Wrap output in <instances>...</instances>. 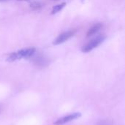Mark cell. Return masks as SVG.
<instances>
[{"label": "cell", "instance_id": "4", "mask_svg": "<svg viewBox=\"0 0 125 125\" xmlns=\"http://www.w3.org/2000/svg\"><path fill=\"white\" fill-rule=\"evenodd\" d=\"M81 116V114L79 113H75V114H70L67 116H64V117H62L61 119H59L55 123V125H62L65 124V123H67L69 122H71L74 119H76L78 118H79Z\"/></svg>", "mask_w": 125, "mask_h": 125}, {"label": "cell", "instance_id": "8", "mask_svg": "<svg viewBox=\"0 0 125 125\" xmlns=\"http://www.w3.org/2000/svg\"><path fill=\"white\" fill-rule=\"evenodd\" d=\"M7 1V0H0V1Z\"/></svg>", "mask_w": 125, "mask_h": 125}, {"label": "cell", "instance_id": "6", "mask_svg": "<svg viewBox=\"0 0 125 125\" xmlns=\"http://www.w3.org/2000/svg\"><path fill=\"white\" fill-rule=\"evenodd\" d=\"M65 5H66V3H65V2H63V3L60 4H58V5L55 6V7L53 8V10H52L51 14H55V13L59 12L62 9L64 8V7Z\"/></svg>", "mask_w": 125, "mask_h": 125}, {"label": "cell", "instance_id": "9", "mask_svg": "<svg viewBox=\"0 0 125 125\" xmlns=\"http://www.w3.org/2000/svg\"><path fill=\"white\" fill-rule=\"evenodd\" d=\"M20 1H28V0H20Z\"/></svg>", "mask_w": 125, "mask_h": 125}, {"label": "cell", "instance_id": "3", "mask_svg": "<svg viewBox=\"0 0 125 125\" xmlns=\"http://www.w3.org/2000/svg\"><path fill=\"white\" fill-rule=\"evenodd\" d=\"M75 32H76L75 30H71V31H66V32H64V33L61 34L56 39V40L54 41L53 44L54 45H59L61 43L64 42L65 41H67V40H69L70 37H72L75 34Z\"/></svg>", "mask_w": 125, "mask_h": 125}, {"label": "cell", "instance_id": "2", "mask_svg": "<svg viewBox=\"0 0 125 125\" xmlns=\"http://www.w3.org/2000/svg\"><path fill=\"white\" fill-rule=\"evenodd\" d=\"M104 40H105V37H103V36H98V37L94 38L89 42H88L85 46H83V48H82V51L87 53V52L92 51L93 49H94L95 48L99 46L104 41Z\"/></svg>", "mask_w": 125, "mask_h": 125}, {"label": "cell", "instance_id": "7", "mask_svg": "<svg viewBox=\"0 0 125 125\" xmlns=\"http://www.w3.org/2000/svg\"><path fill=\"white\" fill-rule=\"evenodd\" d=\"M31 7L33 8L34 10H38L41 7V4L39 3V2H32L31 4H30Z\"/></svg>", "mask_w": 125, "mask_h": 125}, {"label": "cell", "instance_id": "5", "mask_svg": "<svg viewBox=\"0 0 125 125\" xmlns=\"http://www.w3.org/2000/svg\"><path fill=\"white\" fill-rule=\"evenodd\" d=\"M102 25L100 23H97L95 24L94 26H93L87 32V37H90V36H92L94 34H95L96 33H97L100 29L102 28Z\"/></svg>", "mask_w": 125, "mask_h": 125}, {"label": "cell", "instance_id": "1", "mask_svg": "<svg viewBox=\"0 0 125 125\" xmlns=\"http://www.w3.org/2000/svg\"><path fill=\"white\" fill-rule=\"evenodd\" d=\"M35 51V49L34 48H26V49H23L21 51H19L16 53H11L9 57L7 58L8 61L12 62L21 58H29L30 56H31L34 53Z\"/></svg>", "mask_w": 125, "mask_h": 125}]
</instances>
